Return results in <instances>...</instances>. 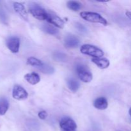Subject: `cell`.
Returning a JSON list of instances; mask_svg holds the SVG:
<instances>
[{"instance_id": "cell-1", "label": "cell", "mask_w": 131, "mask_h": 131, "mask_svg": "<svg viewBox=\"0 0 131 131\" xmlns=\"http://www.w3.org/2000/svg\"><path fill=\"white\" fill-rule=\"evenodd\" d=\"M75 70L79 79L84 83H88L93 79V75L88 67L83 63H78L75 66Z\"/></svg>"}, {"instance_id": "cell-2", "label": "cell", "mask_w": 131, "mask_h": 131, "mask_svg": "<svg viewBox=\"0 0 131 131\" xmlns=\"http://www.w3.org/2000/svg\"><path fill=\"white\" fill-rule=\"evenodd\" d=\"M80 16L83 19L90 23H100L104 26L107 24V20L98 13L93 12H82L80 13Z\"/></svg>"}, {"instance_id": "cell-3", "label": "cell", "mask_w": 131, "mask_h": 131, "mask_svg": "<svg viewBox=\"0 0 131 131\" xmlns=\"http://www.w3.org/2000/svg\"><path fill=\"white\" fill-rule=\"evenodd\" d=\"M80 51L83 54L88 55L93 58H101L104 54V52L102 49L97 46L90 44H84L81 46Z\"/></svg>"}, {"instance_id": "cell-4", "label": "cell", "mask_w": 131, "mask_h": 131, "mask_svg": "<svg viewBox=\"0 0 131 131\" xmlns=\"http://www.w3.org/2000/svg\"><path fill=\"white\" fill-rule=\"evenodd\" d=\"M29 12L33 17L40 20H46L47 19V12L39 5L31 3L29 5Z\"/></svg>"}, {"instance_id": "cell-5", "label": "cell", "mask_w": 131, "mask_h": 131, "mask_svg": "<svg viewBox=\"0 0 131 131\" xmlns=\"http://www.w3.org/2000/svg\"><path fill=\"white\" fill-rule=\"evenodd\" d=\"M61 131H77V124L70 117H63L60 121Z\"/></svg>"}, {"instance_id": "cell-6", "label": "cell", "mask_w": 131, "mask_h": 131, "mask_svg": "<svg viewBox=\"0 0 131 131\" xmlns=\"http://www.w3.org/2000/svg\"><path fill=\"white\" fill-rule=\"evenodd\" d=\"M12 97L17 101H23L28 98V93L23 87L16 84L13 88Z\"/></svg>"}, {"instance_id": "cell-7", "label": "cell", "mask_w": 131, "mask_h": 131, "mask_svg": "<svg viewBox=\"0 0 131 131\" xmlns=\"http://www.w3.org/2000/svg\"><path fill=\"white\" fill-rule=\"evenodd\" d=\"M6 45L12 53H17L20 48V39L17 37H10L6 40Z\"/></svg>"}, {"instance_id": "cell-8", "label": "cell", "mask_w": 131, "mask_h": 131, "mask_svg": "<svg viewBox=\"0 0 131 131\" xmlns=\"http://www.w3.org/2000/svg\"><path fill=\"white\" fill-rule=\"evenodd\" d=\"M46 20L48 23H51V24L55 26L56 27H58V28H61V29H63L64 28L65 23H64L63 20L61 19L58 15L52 12H47Z\"/></svg>"}, {"instance_id": "cell-9", "label": "cell", "mask_w": 131, "mask_h": 131, "mask_svg": "<svg viewBox=\"0 0 131 131\" xmlns=\"http://www.w3.org/2000/svg\"><path fill=\"white\" fill-rule=\"evenodd\" d=\"M79 40L73 35H68L65 37L64 43L68 48H75L79 45Z\"/></svg>"}, {"instance_id": "cell-10", "label": "cell", "mask_w": 131, "mask_h": 131, "mask_svg": "<svg viewBox=\"0 0 131 131\" xmlns=\"http://www.w3.org/2000/svg\"><path fill=\"white\" fill-rule=\"evenodd\" d=\"M14 8L15 12L17 13L19 15V16L24 19L26 21L28 20V13H27L25 7L23 5V4L20 3L15 2L14 3Z\"/></svg>"}, {"instance_id": "cell-11", "label": "cell", "mask_w": 131, "mask_h": 131, "mask_svg": "<svg viewBox=\"0 0 131 131\" xmlns=\"http://www.w3.org/2000/svg\"><path fill=\"white\" fill-rule=\"evenodd\" d=\"M92 61L101 69H107L110 65L109 60L105 58H93L92 59Z\"/></svg>"}, {"instance_id": "cell-12", "label": "cell", "mask_w": 131, "mask_h": 131, "mask_svg": "<svg viewBox=\"0 0 131 131\" xmlns=\"http://www.w3.org/2000/svg\"><path fill=\"white\" fill-rule=\"evenodd\" d=\"M93 106L97 110H104L108 107V102L105 97H99L95 100L93 102Z\"/></svg>"}, {"instance_id": "cell-13", "label": "cell", "mask_w": 131, "mask_h": 131, "mask_svg": "<svg viewBox=\"0 0 131 131\" xmlns=\"http://www.w3.org/2000/svg\"><path fill=\"white\" fill-rule=\"evenodd\" d=\"M24 79L28 83L32 84V85H35V84H38L40 81V78L39 75L35 72L26 74L24 75Z\"/></svg>"}, {"instance_id": "cell-14", "label": "cell", "mask_w": 131, "mask_h": 131, "mask_svg": "<svg viewBox=\"0 0 131 131\" xmlns=\"http://www.w3.org/2000/svg\"><path fill=\"white\" fill-rule=\"evenodd\" d=\"M67 84L69 89L73 92H76L80 87V83L74 78H69L67 81Z\"/></svg>"}, {"instance_id": "cell-15", "label": "cell", "mask_w": 131, "mask_h": 131, "mask_svg": "<svg viewBox=\"0 0 131 131\" xmlns=\"http://www.w3.org/2000/svg\"><path fill=\"white\" fill-rule=\"evenodd\" d=\"M9 108V102L5 97H0V116L6 114Z\"/></svg>"}, {"instance_id": "cell-16", "label": "cell", "mask_w": 131, "mask_h": 131, "mask_svg": "<svg viewBox=\"0 0 131 131\" xmlns=\"http://www.w3.org/2000/svg\"><path fill=\"white\" fill-rule=\"evenodd\" d=\"M42 29L46 33L49 35H57L58 33V30L56 29L53 26L49 25V24H43L42 26Z\"/></svg>"}, {"instance_id": "cell-17", "label": "cell", "mask_w": 131, "mask_h": 131, "mask_svg": "<svg viewBox=\"0 0 131 131\" xmlns=\"http://www.w3.org/2000/svg\"><path fill=\"white\" fill-rule=\"evenodd\" d=\"M42 73L46 74H52L54 72V68L47 63H43L41 67L38 68Z\"/></svg>"}, {"instance_id": "cell-18", "label": "cell", "mask_w": 131, "mask_h": 131, "mask_svg": "<svg viewBox=\"0 0 131 131\" xmlns=\"http://www.w3.org/2000/svg\"><path fill=\"white\" fill-rule=\"evenodd\" d=\"M53 58L58 62H65L67 59V56L64 52L56 51L53 54Z\"/></svg>"}, {"instance_id": "cell-19", "label": "cell", "mask_w": 131, "mask_h": 131, "mask_svg": "<svg viewBox=\"0 0 131 131\" xmlns=\"http://www.w3.org/2000/svg\"><path fill=\"white\" fill-rule=\"evenodd\" d=\"M67 6L70 10L73 11H78L80 10L82 5L79 2L76 1H69L67 3Z\"/></svg>"}, {"instance_id": "cell-20", "label": "cell", "mask_w": 131, "mask_h": 131, "mask_svg": "<svg viewBox=\"0 0 131 131\" xmlns=\"http://www.w3.org/2000/svg\"><path fill=\"white\" fill-rule=\"evenodd\" d=\"M27 64L31 65V66H33L38 68L43 65V62L41 60L36 58L30 57L27 60Z\"/></svg>"}, {"instance_id": "cell-21", "label": "cell", "mask_w": 131, "mask_h": 131, "mask_svg": "<svg viewBox=\"0 0 131 131\" xmlns=\"http://www.w3.org/2000/svg\"><path fill=\"white\" fill-rule=\"evenodd\" d=\"M75 27L80 33H86L87 29L83 24H81L79 23H76L75 24Z\"/></svg>"}, {"instance_id": "cell-22", "label": "cell", "mask_w": 131, "mask_h": 131, "mask_svg": "<svg viewBox=\"0 0 131 131\" xmlns=\"http://www.w3.org/2000/svg\"><path fill=\"white\" fill-rule=\"evenodd\" d=\"M38 116L41 120H46L47 116H48V114L46 111H41L38 113Z\"/></svg>"}, {"instance_id": "cell-23", "label": "cell", "mask_w": 131, "mask_h": 131, "mask_svg": "<svg viewBox=\"0 0 131 131\" xmlns=\"http://www.w3.org/2000/svg\"><path fill=\"white\" fill-rule=\"evenodd\" d=\"M125 15H126V16L129 19H130L131 20V12H129V11L126 12H125Z\"/></svg>"}, {"instance_id": "cell-24", "label": "cell", "mask_w": 131, "mask_h": 131, "mask_svg": "<svg viewBox=\"0 0 131 131\" xmlns=\"http://www.w3.org/2000/svg\"><path fill=\"white\" fill-rule=\"evenodd\" d=\"M129 115H130V116H131V107L130 108V110H129Z\"/></svg>"}]
</instances>
